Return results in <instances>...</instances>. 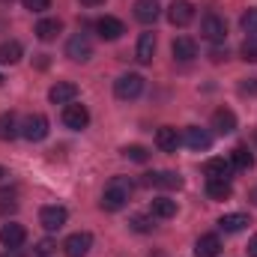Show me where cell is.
<instances>
[{
	"mask_svg": "<svg viewBox=\"0 0 257 257\" xmlns=\"http://www.w3.org/2000/svg\"><path fill=\"white\" fill-rule=\"evenodd\" d=\"M144 183L147 186H156V189H180L183 186V177L174 174V171H156V174H147Z\"/></svg>",
	"mask_w": 257,
	"mask_h": 257,
	"instance_id": "2e32d148",
	"label": "cell"
},
{
	"mask_svg": "<svg viewBox=\"0 0 257 257\" xmlns=\"http://www.w3.org/2000/svg\"><path fill=\"white\" fill-rule=\"evenodd\" d=\"M203 174H206L209 180H230L233 165L224 162V159H206V162H203Z\"/></svg>",
	"mask_w": 257,
	"mask_h": 257,
	"instance_id": "44dd1931",
	"label": "cell"
},
{
	"mask_svg": "<svg viewBox=\"0 0 257 257\" xmlns=\"http://www.w3.org/2000/svg\"><path fill=\"white\" fill-rule=\"evenodd\" d=\"M66 218H69V212H66L63 206H42V212H39V221H42V227L45 230H60L66 224Z\"/></svg>",
	"mask_w": 257,
	"mask_h": 257,
	"instance_id": "7c38bea8",
	"label": "cell"
},
{
	"mask_svg": "<svg viewBox=\"0 0 257 257\" xmlns=\"http://www.w3.org/2000/svg\"><path fill=\"white\" fill-rule=\"evenodd\" d=\"M221 254V239L215 233H203L194 242V257H218Z\"/></svg>",
	"mask_w": 257,
	"mask_h": 257,
	"instance_id": "ffe728a7",
	"label": "cell"
},
{
	"mask_svg": "<svg viewBox=\"0 0 257 257\" xmlns=\"http://www.w3.org/2000/svg\"><path fill=\"white\" fill-rule=\"evenodd\" d=\"M230 165H233L236 171H251V168H254V156L248 153L245 144H239V147L230 150Z\"/></svg>",
	"mask_w": 257,
	"mask_h": 257,
	"instance_id": "cb8c5ba5",
	"label": "cell"
},
{
	"mask_svg": "<svg viewBox=\"0 0 257 257\" xmlns=\"http://www.w3.org/2000/svg\"><path fill=\"white\" fill-rule=\"evenodd\" d=\"M90 248H93V236H90L87 230L72 233V236L63 242V254L66 257H87L90 254Z\"/></svg>",
	"mask_w": 257,
	"mask_h": 257,
	"instance_id": "8992f818",
	"label": "cell"
},
{
	"mask_svg": "<svg viewBox=\"0 0 257 257\" xmlns=\"http://www.w3.org/2000/svg\"><path fill=\"white\" fill-rule=\"evenodd\" d=\"M0 81H3V78H0Z\"/></svg>",
	"mask_w": 257,
	"mask_h": 257,
	"instance_id": "7bdbcfd3",
	"label": "cell"
},
{
	"mask_svg": "<svg viewBox=\"0 0 257 257\" xmlns=\"http://www.w3.org/2000/svg\"><path fill=\"white\" fill-rule=\"evenodd\" d=\"M242 93H257V78H251V81H245L242 87H239Z\"/></svg>",
	"mask_w": 257,
	"mask_h": 257,
	"instance_id": "d590c367",
	"label": "cell"
},
{
	"mask_svg": "<svg viewBox=\"0 0 257 257\" xmlns=\"http://www.w3.org/2000/svg\"><path fill=\"white\" fill-rule=\"evenodd\" d=\"M156 57V33H141L135 45V60L138 63H153Z\"/></svg>",
	"mask_w": 257,
	"mask_h": 257,
	"instance_id": "9a60e30c",
	"label": "cell"
},
{
	"mask_svg": "<svg viewBox=\"0 0 257 257\" xmlns=\"http://www.w3.org/2000/svg\"><path fill=\"white\" fill-rule=\"evenodd\" d=\"M254 197H257V192H254Z\"/></svg>",
	"mask_w": 257,
	"mask_h": 257,
	"instance_id": "b9f144b4",
	"label": "cell"
},
{
	"mask_svg": "<svg viewBox=\"0 0 257 257\" xmlns=\"http://www.w3.org/2000/svg\"><path fill=\"white\" fill-rule=\"evenodd\" d=\"M3 177H6V168H0V180H3Z\"/></svg>",
	"mask_w": 257,
	"mask_h": 257,
	"instance_id": "f35d334b",
	"label": "cell"
},
{
	"mask_svg": "<svg viewBox=\"0 0 257 257\" xmlns=\"http://www.w3.org/2000/svg\"><path fill=\"white\" fill-rule=\"evenodd\" d=\"M15 209V192H0V209Z\"/></svg>",
	"mask_w": 257,
	"mask_h": 257,
	"instance_id": "836d02e7",
	"label": "cell"
},
{
	"mask_svg": "<svg viewBox=\"0 0 257 257\" xmlns=\"http://www.w3.org/2000/svg\"><path fill=\"white\" fill-rule=\"evenodd\" d=\"M75 96H78V87L72 81H57L48 90V102L51 105H69V102H75Z\"/></svg>",
	"mask_w": 257,
	"mask_h": 257,
	"instance_id": "4fadbf2b",
	"label": "cell"
},
{
	"mask_svg": "<svg viewBox=\"0 0 257 257\" xmlns=\"http://www.w3.org/2000/svg\"><path fill=\"white\" fill-rule=\"evenodd\" d=\"M132 192H135V183L128 177H111V183L102 192V209L105 212H120L128 203Z\"/></svg>",
	"mask_w": 257,
	"mask_h": 257,
	"instance_id": "6da1fadb",
	"label": "cell"
},
{
	"mask_svg": "<svg viewBox=\"0 0 257 257\" xmlns=\"http://www.w3.org/2000/svg\"><path fill=\"white\" fill-rule=\"evenodd\" d=\"M162 15L159 0H135V18L141 24H156V18Z\"/></svg>",
	"mask_w": 257,
	"mask_h": 257,
	"instance_id": "e0dca14e",
	"label": "cell"
},
{
	"mask_svg": "<svg viewBox=\"0 0 257 257\" xmlns=\"http://www.w3.org/2000/svg\"><path fill=\"white\" fill-rule=\"evenodd\" d=\"M84 6H99V3H105V0H81Z\"/></svg>",
	"mask_w": 257,
	"mask_h": 257,
	"instance_id": "74e56055",
	"label": "cell"
},
{
	"mask_svg": "<svg viewBox=\"0 0 257 257\" xmlns=\"http://www.w3.org/2000/svg\"><path fill=\"white\" fill-rule=\"evenodd\" d=\"M200 36L209 39V42H224L227 39V21L215 12H206L203 21H200Z\"/></svg>",
	"mask_w": 257,
	"mask_h": 257,
	"instance_id": "3957f363",
	"label": "cell"
},
{
	"mask_svg": "<svg viewBox=\"0 0 257 257\" xmlns=\"http://www.w3.org/2000/svg\"><path fill=\"white\" fill-rule=\"evenodd\" d=\"M21 135L27 138V141H45L48 138V117L45 114H30L27 120H24V126H21Z\"/></svg>",
	"mask_w": 257,
	"mask_h": 257,
	"instance_id": "ba28073f",
	"label": "cell"
},
{
	"mask_svg": "<svg viewBox=\"0 0 257 257\" xmlns=\"http://www.w3.org/2000/svg\"><path fill=\"white\" fill-rule=\"evenodd\" d=\"M54 248H57V242H54V239H42V242H36L33 257H51V254H54Z\"/></svg>",
	"mask_w": 257,
	"mask_h": 257,
	"instance_id": "1f68e13d",
	"label": "cell"
},
{
	"mask_svg": "<svg viewBox=\"0 0 257 257\" xmlns=\"http://www.w3.org/2000/svg\"><path fill=\"white\" fill-rule=\"evenodd\" d=\"M183 144L194 150V153H203V150H209L212 147V135L206 132V128H197V126H189L186 128V135H183Z\"/></svg>",
	"mask_w": 257,
	"mask_h": 257,
	"instance_id": "30bf717a",
	"label": "cell"
},
{
	"mask_svg": "<svg viewBox=\"0 0 257 257\" xmlns=\"http://www.w3.org/2000/svg\"><path fill=\"white\" fill-rule=\"evenodd\" d=\"M248 257H257V233L248 239Z\"/></svg>",
	"mask_w": 257,
	"mask_h": 257,
	"instance_id": "8d00e7d4",
	"label": "cell"
},
{
	"mask_svg": "<svg viewBox=\"0 0 257 257\" xmlns=\"http://www.w3.org/2000/svg\"><path fill=\"white\" fill-rule=\"evenodd\" d=\"M21 54H24L21 42H15V39L0 42V63H3V66H15L18 60H21Z\"/></svg>",
	"mask_w": 257,
	"mask_h": 257,
	"instance_id": "603a6c76",
	"label": "cell"
},
{
	"mask_svg": "<svg viewBox=\"0 0 257 257\" xmlns=\"http://www.w3.org/2000/svg\"><path fill=\"white\" fill-rule=\"evenodd\" d=\"M254 144H257V128H254Z\"/></svg>",
	"mask_w": 257,
	"mask_h": 257,
	"instance_id": "ab89813d",
	"label": "cell"
},
{
	"mask_svg": "<svg viewBox=\"0 0 257 257\" xmlns=\"http://www.w3.org/2000/svg\"><path fill=\"white\" fill-rule=\"evenodd\" d=\"M24 3V9H30V12H45L48 6H51V0H21Z\"/></svg>",
	"mask_w": 257,
	"mask_h": 257,
	"instance_id": "d6a6232c",
	"label": "cell"
},
{
	"mask_svg": "<svg viewBox=\"0 0 257 257\" xmlns=\"http://www.w3.org/2000/svg\"><path fill=\"white\" fill-rule=\"evenodd\" d=\"M3 3H12V0H3Z\"/></svg>",
	"mask_w": 257,
	"mask_h": 257,
	"instance_id": "60d3db41",
	"label": "cell"
},
{
	"mask_svg": "<svg viewBox=\"0 0 257 257\" xmlns=\"http://www.w3.org/2000/svg\"><path fill=\"white\" fill-rule=\"evenodd\" d=\"M150 215H156V218H174L177 215V200H171V197H153Z\"/></svg>",
	"mask_w": 257,
	"mask_h": 257,
	"instance_id": "d4e9b609",
	"label": "cell"
},
{
	"mask_svg": "<svg viewBox=\"0 0 257 257\" xmlns=\"http://www.w3.org/2000/svg\"><path fill=\"white\" fill-rule=\"evenodd\" d=\"M224 57H227V48H212V51H209V60H212V63H221Z\"/></svg>",
	"mask_w": 257,
	"mask_h": 257,
	"instance_id": "e575fe53",
	"label": "cell"
},
{
	"mask_svg": "<svg viewBox=\"0 0 257 257\" xmlns=\"http://www.w3.org/2000/svg\"><path fill=\"white\" fill-rule=\"evenodd\" d=\"M218 227H221L224 233H239V230L248 227V215H242V212H227V215L218 218Z\"/></svg>",
	"mask_w": 257,
	"mask_h": 257,
	"instance_id": "7402d4cb",
	"label": "cell"
},
{
	"mask_svg": "<svg viewBox=\"0 0 257 257\" xmlns=\"http://www.w3.org/2000/svg\"><path fill=\"white\" fill-rule=\"evenodd\" d=\"M96 33H99V39H105V42H117V39L126 33V24H123L120 18H114V15H102V18L96 21Z\"/></svg>",
	"mask_w": 257,
	"mask_h": 257,
	"instance_id": "52a82bcc",
	"label": "cell"
},
{
	"mask_svg": "<svg viewBox=\"0 0 257 257\" xmlns=\"http://www.w3.org/2000/svg\"><path fill=\"white\" fill-rule=\"evenodd\" d=\"M21 132H18V117L12 114V111H6V114H0V141H12V138H18Z\"/></svg>",
	"mask_w": 257,
	"mask_h": 257,
	"instance_id": "83f0119b",
	"label": "cell"
},
{
	"mask_svg": "<svg viewBox=\"0 0 257 257\" xmlns=\"http://www.w3.org/2000/svg\"><path fill=\"white\" fill-rule=\"evenodd\" d=\"M206 194L212 200H227L233 194V186H230V180H206Z\"/></svg>",
	"mask_w": 257,
	"mask_h": 257,
	"instance_id": "4316f807",
	"label": "cell"
},
{
	"mask_svg": "<svg viewBox=\"0 0 257 257\" xmlns=\"http://www.w3.org/2000/svg\"><path fill=\"white\" fill-rule=\"evenodd\" d=\"M24 239H27L24 224L9 221V224H3V227H0V242H3V248H21V245H24Z\"/></svg>",
	"mask_w": 257,
	"mask_h": 257,
	"instance_id": "8fae6325",
	"label": "cell"
},
{
	"mask_svg": "<svg viewBox=\"0 0 257 257\" xmlns=\"http://www.w3.org/2000/svg\"><path fill=\"white\" fill-rule=\"evenodd\" d=\"M242 60L257 63V39H251V36H245V42H242Z\"/></svg>",
	"mask_w": 257,
	"mask_h": 257,
	"instance_id": "4dcf8cb0",
	"label": "cell"
},
{
	"mask_svg": "<svg viewBox=\"0 0 257 257\" xmlns=\"http://www.w3.org/2000/svg\"><path fill=\"white\" fill-rule=\"evenodd\" d=\"M171 51H174V57L180 63H189V60L197 57V42H194L192 36H177L174 45H171Z\"/></svg>",
	"mask_w": 257,
	"mask_h": 257,
	"instance_id": "ac0fdd59",
	"label": "cell"
},
{
	"mask_svg": "<svg viewBox=\"0 0 257 257\" xmlns=\"http://www.w3.org/2000/svg\"><path fill=\"white\" fill-rule=\"evenodd\" d=\"M66 57L75 60V63H87V60L93 57V42H90V36H87V33L69 36V42H66Z\"/></svg>",
	"mask_w": 257,
	"mask_h": 257,
	"instance_id": "277c9868",
	"label": "cell"
},
{
	"mask_svg": "<svg viewBox=\"0 0 257 257\" xmlns=\"http://www.w3.org/2000/svg\"><path fill=\"white\" fill-rule=\"evenodd\" d=\"M168 21L174 24V27H186V24H192L194 21V6L189 0H174L171 6H168Z\"/></svg>",
	"mask_w": 257,
	"mask_h": 257,
	"instance_id": "9c48e42d",
	"label": "cell"
},
{
	"mask_svg": "<svg viewBox=\"0 0 257 257\" xmlns=\"http://www.w3.org/2000/svg\"><path fill=\"white\" fill-rule=\"evenodd\" d=\"M153 218H156V215H141V212H138V215H132V218H128V227H132L135 233H150V230L156 227V221H153Z\"/></svg>",
	"mask_w": 257,
	"mask_h": 257,
	"instance_id": "f1b7e54d",
	"label": "cell"
},
{
	"mask_svg": "<svg viewBox=\"0 0 257 257\" xmlns=\"http://www.w3.org/2000/svg\"><path fill=\"white\" fill-rule=\"evenodd\" d=\"M141 93H144V78H141L138 72L120 75V78L114 81V96H117V99H123V102H132V99H138Z\"/></svg>",
	"mask_w": 257,
	"mask_h": 257,
	"instance_id": "7a4b0ae2",
	"label": "cell"
},
{
	"mask_svg": "<svg viewBox=\"0 0 257 257\" xmlns=\"http://www.w3.org/2000/svg\"><path fill=\"white\" fill-rule=\"evenodd\" d=\"M63 30V24H60V18H42L39 24H36V36L42 39V42H51V39H57V33Z\"/></svg>",
	"mask_w": 257,
	"mask_h": 257,
	"instance_id": "484cf974",
	"label": "cell"
},
{
	"mask_svg": "<svg viewBox=\"0 0 257 257\" xmlns=\"http://www.w3.org/2000/svg\"><path fill=\"white\" fill-rule=\"evenodd\" d=\"M180 144H183V138H180V132L174 126H162L156 132V147H159L162 153H177Z\"/></svg>",
	"mask_w": 257,
	"mask_h": 257,
	"instance_id": "5bb4252c",
	"label": "cell"
},
{
	"mask_svg": "<svg viewBox=\"0 0 257 257\" xmlns=\"http://www.w3.org/2000/svg\"><path fill=\"white\" fill-rule=\"evenodd\" d=\"M212 128H215L218 135H233V132H236V114H233L230 108H218V111L212 114Z\"/></svg>",
	"mask_w": 257,
	"mask_h": 257,
	"instance_id": "d6986e66",
	"label": "cell"
},
{
	"mask_svg": "<svg viewBox=\"0 0 257 257\" xmlns=\"http://www.w3.org/2000/svg\"><path fill=\"white\" fill-rule=\"evenodd\" d=\"M63 126L66 128H75V132L87 128V126H90V111H87L84 105H78V102L63 105Z\"/></svg>",
	"mask_w": 257,
	"mask_h": 257,
	"instance_id": "5b68a950",
	"label": "cell"
},
{
	"mask_svg": "<svg viewBox=\"0 0 257 257\" xmlns=\"http://www.w3.org/2000/svg\"><path fill=\"white\" fill-rule=\"evenodd\" d=\"M123 156H126L128 162H138V165L150 162V153H147V147H138V144H132V147H123Z\"/></svg>",
	"mask_w": 257,
	"mask_h": 257,
	"instance_id": "f546056e",
	"label": "cell"
}]
</instances>
